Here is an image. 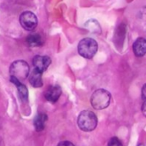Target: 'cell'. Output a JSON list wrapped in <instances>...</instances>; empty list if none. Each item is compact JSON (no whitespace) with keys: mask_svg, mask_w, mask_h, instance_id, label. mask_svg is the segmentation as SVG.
<instances>
[{"mask_svg":"<svg viewBox=\"0 0 146 146\" xmlns=\"http://www.w3.org/2000/svg\"><path fill=\"white\" fill-rule=\"evenodd\" d=\"M108 146H123V145H122V144H121L120 140L118 138L114 137V138H112V139L109 140V142H108Z\"/></svg>","mask_w":146,"mask_h":146,"instance_id":"13","label":"cell"},{"mask_svg":"<svg viewBox=\"0 0 146 146\" xmlns=\"http://www.w3.org/2000/svg\"><path fill=\"white\" fill-rule=\"evenodd\" d=\"M10 79L16 80L20 82L25 80L29 75V66L23 60L15 61L9 68Z\"/></svg>","mask_w":146,"mask_h":146,"instance_id":"1","label":"cell"},{"mask_svg":"<svg viewBox=\"0 0 146 146\" xmlns=\"http://www.w3.org/2000/svg\"><path fill=\"white\" fill-rule=\"evenodd\" d=\"M77 50L80 56L84 58L90 59L96 54L98 50V44L94 38H85L79 42Z\"/></svg>","mask_w":146,"mask_h":146,"instance_id":"4","label":"cell"},{"mask_svg":"<svg viewBox=\"0 0 146 146\" xmlns=\"http://www.w3.org/2000/svg\"><path fill=\"white\" fill-rule=\"evenodd\" d=\"M27 43L30 47H38L42 45L43 39L41 36L38 33H33L28 36L27 38Z\"/></svg>","mask_w":146,"mask_h":146,"instance_id":"12","label":"cell"},{"mask_svg":"<svg viewBox=\"0 0 146 146\" xmlns=\"http://www.w3.org/2000/svg\"><path fill=\"white\" fill-rule=\"evenodd\" d=\"M133 52L136 56L142 57L146 54V40L143 38H139L133 44Z\"/></svg>","mask_w":146,"mask_h":146,"instance_id":"8","label":"cell"},{"mask_svg":"<svg viewBox=\"0 0 146 146\" xmlns=\"http://www.w3.org/2000/svg\"><path fill=\"white\" fill-rule=\"evenodd\" d=\"M21 26L27 31H33L35 29L38 24V20L36 15L31 11H25L20 15Z\"/></svg>","mask_w":146,"mask_h":146,"instance_id":"5","label":"cell"},{"mask_svg":"<svg viewBox=\"0 0 146 146\" xmlns=\"http://www.w3.org/2000/svg\"><path fill=\"white\" fill-rule=\"evenodd\" d=\"M51 64V58L47 56H35L33 59V65L35 69L43 73Z\"/></svg>","mask_w":146,"mask_h":146,"instance_id":"6","label":"cell"},{"mask_svg":"<svg viewBox=\"0 0 146 146\" xmlns=\"http://www.w3.org/2000/svg\"><path fill=\"white\" fill-rule=\"evenodd\" d=\"M29 82L34 87H41L43 86L42 82V73L38 71L37 69L34 68L30 76H29Z\"/></svg>","mask_w":146,"mask_h":146,"instance_id":"9","label":"cell"},{"mask_svg":"<svg viewBox=\"0 0 146 146\" xmlns=\"http://www.w3.org/2000/svg\"><path fill=\"white\" fill-rule=\"evenodd\" d=\"M98 123L96 114L90 110L82 111L77 119V124L79 128L84 132H91L95 130Z\"/></svg>","mask_w":146,"mask_h":146,"instance_id":"2","label":"cell"},{"mask_svg":"<svg viewBox=\"0 0 146 146\" xmlns=\"http://www.w3.org/2000/svg\"><path fill=\"white\" fill-rule=\"evenodd\" d=\"M62 93L61 88L59 86H51L45 92V98L51 103H56Z\"/></svg>","mask_w":146,"mask_h":146,"instance_id":"7","label":"cell"},{"mask_svg":"<svg viewBox=\"0 0 146 146\" xmlns=\"http://www.w3.org/2000/svg\"><path fill=\"white\" fill-rule=\"evenodd\" d=\"M57 146H75L72 143L69 142V141H63L61 143H59Z\"/></svg>","mask_w":146,"mask_h":146,"instance_id":"14","label":"cell"},{"mask_svg":"<svg viewBox=\"0 0 146 146\" xmlns=\"http://www.w3.org/2000/svg\"><path fill=\"white\" fill-rule=\"evenodd\" d=\"M142 98L144 101H146V84L144 85L142 88Z\"/></svg>","mask_w":146,"mask_h":146,"instance_id":"15","label":"cell"},{"mask_svg":"<svg viewBox=\"0 0 146 146\" xmlns=\"http://www.w3.org/2000/svg\"><path fill=\"white\" fill-rule=\"evenodd\" d=\"M138 146H145V145H143V144H140V145H138Z\"/></svg>","mask_w":146,"mask_h":146,"instance_id":"17","label":"cell"},{"mask_svg":"<svg viewBox=\"0 0 146 146\" xmlns=\"http://www.w3.org/2000/svg\"><path fill=\"white\" fill-rule=\"evenodd\" d=\"M111 102V94L105 89L96 90L90 99V103L94 109L101 110L108 107Z\"/></svg>","mask_w":146,"mask_h":146,"instance_id":"3","label":"cell"},{"mask_svg":"<svg viewBox=\"0 0 146 146\" xmlns=\"http://www.w3.org/2000/svg\"><path fill=\"white\" fill-rule=\"evenodd\" d=\"M10 81L17 87V91H18V93H19V96H20V98L26 102L28 100V89L27 87L20 81L16 80H12L10 79Z\"/></svg>","mask_w":146,"mask_h":146,"instance_id":"10","label":"cell"},{"mask_svg":"<svg viewBox=\"0 0 146 146\" xmlns=\"http://www.w3.org/2000/svg\"><path fill=\"white\" fill-rule=\"evenodd\" d=\"M142 112H143L144 115L146 116V101H144V104L142 106Z\"/></svg>","mask_w":146,"mask_h":146,"instance_id":"16","label":"cell"},{"mask_svg":"<svg viewBox=\"0 0 146 146\" xmlns=\"http://www.w3.org/2000/svg\"><path fill=\"white\" fill-rule=\"evenodd\" d=\"M47 121V115L46 114L40 113L39 114L34 121V128L37 132H40L45 128V124Z\"/></svg>","mask_w":146,"mask_h":146,"instance_id":"11","label":"cell"}]
</instances>
